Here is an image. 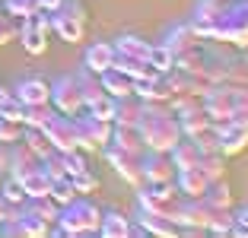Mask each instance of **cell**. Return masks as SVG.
Returning a JSON list of instances; mask_svg holds the SVG:
<instances>
[{"label":"cell","instance_id":"cell-1","mask_svg":"<svg viewBox=\"0 0 248 238\" xmlns=\"http://www.w3.org/2000/svg\"><path fill=\"white\" fill-rule=\"evenodd\" d=\"M137 130H140V140H143L146 149H162V152H169L182 137L178 118L169 111L166 102H143Z\"/></svg>","mask_w":248,"mask_h":238},{"label":"cell","instance_id":"cell-2","mask_svg":"<svg viewBox=\"0 0 248 238\" xmlns=\"http://www.w3.org/2000/svg\"><path fill=\"white\" fill-rule=\"evenodd\" d=\"M99 223H102V209L95 207L89 197L77 194L70 203H64L58 209V229H54V235H73V238L99 235Z\"/></svg>","mask_w":248,"mask_h":238},{"label":"cell","instance_id":"cell-3","mask_svg":"<svg viewBox=\"0 0 248 238\" xmlns=\"http://www.w3.org/2000/svg\"><path fill=\"white\" fill-rule=\"evenodd\" d=\"M217 42H229L235 48H248V0H229L217 16Z\"/></svg>","mask_w":248,"mask_h":238},{"label":"cell","instance_id":"cell-4","mask_svg":"<svg viewBox=\"0 0 248 238\" xmlns=\"http://www.w3.org/2000/svg\"><path fill=\"white\" fill-rule=\"evenodd\" d=\"M86 22H89V10L83 0H61V7L51 10V32H58L70 45L83 42Z\"/></svg>","mask_w":248,"mask_h":238},{"label":"cell","instance_id":"cell-5","mask_svg":"<svg viewBox=\"0 0 248 238\" xmlns=\"http://www.w3.org/2000/svg\"><path fill=\"white\" fill-rule=\"evenodd\" d=\"M137 203H140V209H156V213L175 216L182 194H178L175 181H143L137 188Z\"/></svg>","mask_w":248,"mask_h":238},{"label":"cell","instance_id":"cell-6","mask_svg":"<svg viewBox=\"0 0 248 238\" xmlns=\"http://www.w3.org/2000/svg\"><path fill=\"white\" fill-rule=\"evenodd\" d=\"M19 42L29 54H45L48 51V35H51V13L48 10H35L32 16L19 19Z\"/></svg>","mask_w":248,"mask_h":238},{"label":"cell","instance_id":"cell-7","mask_svg":"<svg viewBox=\"0 0 248 238\" xmlns=\"http://www.w3.org/2000/svg\"><path fill=\"white\" fill-rule=\"evenodd\" d=\"M73 121H77V137H80V149L83 152H95V149H102V146L108 143L111 121L89 115L86 108H83L80 115H73Z\"/></svg>","mask_w":248,"mask_h":238},{"label":"cell","instance_id":"cell-8","mask_svg":"<svg viewBox=\"0 0 248 238\" xmlns=\"http://www.w3.org/2000/svg\"><path fill=\"white\" fill-rule=\"evenodd\" d=\"M102 149H105L108 165L118 172V178H121V181H127V184H134V188L143 184V168H140V156H143V152L121 149V146H115V143H105Z\"/></svg>","mask_w":248,"mask_h":238},{"label":"cell","instance_id":"cell-9","mask_svg":"<svg viewBox=\"0 0 248 238\" xmlns=\"http://www.w3.org/2000/svg\"><path fill=\"white\" fill-rule=\"evenodd\" d=\"M45 137L51 140V146L58 152H70V149H80V137H77V121H73L70 115H61V111H54L51 121L45 124Z\"/></svg>","mask_w":248,"mask_h":238},{"label":"cell","instance_id":"cell-10","mask_svg":"<svg viewBox=\"0 0 248 238\" xmlns=\"http://www.w3.org/2000/svg\"><path fill=\"white\" fill-rule=\"evenodd\" d=\"M51 105L54 111L61 115H80L83 111V95H80V86H77V76H61L51 83Z\"/></svg>","mask_w":248,"mask_h":238},{"label":"cell","instance_id":"cell-11","mask_svg":"<svg viewBox=\"0 0 248 238\" xmlns=\"http://www.w3.org/2000/svg\"><path fill=\"white\" fill-rule=\"evenodd\" d=\"M213 130H217V146L223 156H239V152L248 149V124L226 121V124H213Z\"/></svg>","mask_w":248,"mask_h":238},{"label":"cell","instance_id":"cell-12","mask_svg":"<svg viewBox=\"0 0 248 238\" xmlns=\"http://www.w3.org/2000/svg\"><path fill=\"white\" fill-rule=\"evenodd\" d=\"M140 168H143V181H175V162L162 149H146L140 156Z\"/></svg>","mask_w":248,"mask_h":238},{"label":"cell","instance_id":"cell-13","mask_svg":"<svg viewBox=\"0 0 248 238\" xmlns=\"http://www.w3.org/2000/svg\"><path fill=\"white\" fill-rule=\"evenodd\" d=\"M134 95L143 99V102H169V95H172V83H169L166 73L153 70V73H146V76L134 79Z\"/></svg>","mask_w":248,"mask_h":238},{"label":"cell","instance_id":"cell-14","mask_svg":"<svg viewBox=\"0 0 248 238\" xmlns=\"http://www.w3.org/2000/svg\"><path fill=\"white\" fill-rule=\"evenodd\" d=\"M140 232L143 235H156V238H175L182 235V229H178V223L172 216H166V213H156V209H140Z\"/></svg>","mask_w":248,"mask_h":238},{"label":"cell","instance_id":"cell-15","mask_svg":"<svg viewBox=\"0 0 248 238\" xmlns=\"http://www.w3.org/2000/svg\"><path fill=\"white\" fill-rule=\"evenodd\" d=\"M207 184H210V178L197 165H188V168H178L175 172V188H178L182 197H204Z\"/></svg>","mask_w":248,"mask_h":238},{"label":"cell","instance_id":"cell-16","mask_svg":"<svg viewBox=\"0 0 248 238\" xmlns=\"http://www.w3.org/2000/svg\"><path fill=\"white\" fill-rule=\"evenodd\" d=\"M162 45H166V48L178 58V54H185V51H197V48H204V38H201L194 29H191V22H185V26H175V29L169 32Z\"/></svg>","mask_w":248,"mask_h":238},{"label":"cell","instance_id":"cell-17","mask_svg":"<svg viewBox=\"0 0 248 238\" xmlns=\"http://www.w3.org/2000/svg\"><path fill=\"white\" fill-rule=\"evenodd\" d=\"M13 95L22 105H42V102H51V83H45L42 76L19 79V86L13 89Z\"/></svg>","mask_w":248,"mask_h":238},{"label":"cell","instance_id":"cell-18","mask_svg":"<svg viewBox=\"0 0 248 238\" xmlns=\"http://www.w3.org/2000/svg\"><path fill=\"white\" fill-rule=\"evenodd\" d=\"M16 223H19L22 235H29V238H42V235H48V232H51V223L38 216V213L29 207V203L16 207Z\"/></svg>","mask_w":248,"mask_h":238},{"label":"cell","instance_id":"cell-19","mask_svg":"<svg viewBox=\"0 0 248 238\" xmlns=\"http://www.w3.org/2000/svg\"><path fill=\"white\" fill-rule=\"evenodd\" d=\"M140 111H143V99H137V95H121V99H115L111 124H127V127H137Z\"/></svg>","mask_w":248,"mask_h":238},{"label":"cell","instance_id":"cell-20","mask_svg":"<svg viewBox=\"0 0 248 238\" xmlns=\"http://www.w3.org/2000/svg\"><path fill=\"white\" fill-rule=\"evenodd\" d=\"M35 165H38V156H35V152H32L26 143H22V140L10 143V162H7V168L13 172V178H22V175L32 172Z\"/></svg>","mask_w":248,"mask_h":238},{"label":"cell","instance_id":"cell-21","mask_svg":"<svg viewBox=\"0 0 248 238\" xmlns=\"http://www.w3.org/2000/svg\"><path fill=\"white\" fill-rule=\"evenodd\" d=\"M111 60H115V45L108 42H93L86 48V58H83V67L93 73H105L111 67Z\"/></svg>","mask_w":248,"mask_h":238},{"label":"cell","instance_id":"cell-22","mask_svg":"<svg viewBox=\"0 0 248 238\" xmlns=\"http://www.w3.org/2000/svg\"><path fill=\"white\" fill-rule=\"evenodd\" d=\"M175 118H178V127H182V137H197V134L210 130V115L204 111V105H194V108L182 111Z\"/></svg>","mask_w":248,"mask_h":238},{"label":"cell","instance_id":"cell-23","mask_svg":"<svg viewBox=\"0 0 248 238\" xmlns=\"http://www.w3.org/2000/svg\"><path fill=\"white\" fill-rule=\"evenodd\" d=\"M99 79H102V89L108 95H115V99H121V95H134V79L127 76V73H121L118 67H108L105 73H99Z\"/></svg>","mask_w":248,"mask_h":238},{"label":"cell","instance_id":"cell-24","mask_svg":"<svg viewBox=\"0 0 248 238\" xmlns=\"http://www.w3.org/2000/svg\"><path fill=\"white\" fill-rule=\"evenodd\" d=\"M108 143L121 146V149H131V152H146L143 140H140V130L137 127H127V124H111Z\"/></svg>","mask_w":248,"mask_h":238},{"label":"cell","instance_id":"cell-25","mask_svg":"<svg viewBox=\"0 0 248 238\" xmlns=\"http://www.w3.org/2000/svg\"><path fill=\"white\" fill-rule=\"evenodd\" d=\"M99 235H105V238H127L131 235V223H127V216H124L121 209H108V213H102Z\"/></svg>","mask_w":248,"mask_h":238},{"label":"cell","instance_id":"cell-26","mask_svg":"<svg viewBox=\"0 0 248 238\" xmlns=\"http://www.w3.org/2000/svg\"><path fill=\"white\" fill-rule=\"evenodd\" d=\"M77 86H80V95H83V108H86V105H93V102L99 99V95H105L99 73L86 70V67H83V70L77 73Z\"/></svg>","mask_w":248,"mask_h":238},{"label":"cell","instance_id":"cell-27","mask_svg":"<svg viewBox=\"0 0 248 238\" xmlns=\"http://www.w3.org/2000/svg\"><path fill=\"white\" fill-rule=\"evenodd\" d=\"M169 156H172L175 168H188V165H197V159H201V149H197V143H194L191 137H178V143L169 149Z\"/></svg>","mask_w":248,"mask_h":238},{"label":"cell","instance_id":"cell-28","mask_svg":"<svg viewBox=\"0 0 248 238\" xmlns=\"http://www.w3.org/2000/svg\"><path fill=\"white\" fill-rule=\"evenodd\" d=\"M19 181H22V191H26V197H42V194H48V188H51V175L45 172L42 165H35L32 172H26Z\"/></svg>","mask_w":248,"mask_h":238},{"label":"cell","instance_id":"cell-29","mask_svg":"<svg viewBox=\"0 0 248 238\" xmlns=\"http://www.w3.org/2000/svg\"><path fill=\"white\" fill-rule=\"evenodd\" d=\"M54 105L51 102H42V105H22V127H38L42 130L45 124L51 121Z\"/></svg>","mask_w":248,"mask_h":238},{"label":"cell","instance_id":"cell-30","mask_svg":"<svg viewBox=\"0 0 248 238\" xmlns=\"http://www.w3.org/2000/svg\"><path fill=\"white\" fill-rule=\"evenodd\" d=\"M111 67H118V70L127 73L131 79L146 76V73H153L150 60H143V58H131V54H118V51H115V60H111Z\"/></svg>","mask_w":248,"mask_h":238},{"label":"cell","instance_id":"cell-31","mask_svg":"<svg viewBox=\"0 0 248 238\" xmlns=\"http://www.w3.org/2000/svg\"><path fill=\"white\" fill-rule=\"evenodd\" d=\"M197 168L207 175V178H226V156L223 152H201V159H197Z\"/></svg>","mask_w":248,"mask_h":238},{"label":"cell","instance_id":"cell-32","mask_svg":"<svg viewBox=\"0 0 248 238\" xmlns=\"http://www.w3.org/2000/svg\"><path fill=\"white\" fill-rule=\"evenodd\" d=\"M150 48H153V45L146 42V38H140V35H121L115 42V51L118 54H131V58H150Z\"/></svg>","mask_w":248,"mask_h":238},{"label":"cell","instance_id":"cell-33","mask_svg":"<svg viewBox=\"0 0 248 238\" xmlns=\"http://www.w3.org/2000/svg\"><path fill=\"white\" fill-rule=\"evenodd\" d=\"M207 200L217 203V207L223 209H232V188H229V181L226 178H213L210 184H207Z\"/></svg>","mask_w":248,"mask_h":238},{"label":"cell","instance_id":"cell-34","mask_svg":"<svg viewBox=\"0 0 248 238\" xmlns=\"http://www.w3.org/2000/svg\"><path fill=\"white\" fill-rule=\"evenodd\" d=\"M22 143L29 146V149L35 152L38 159H45V156H48V152H54L51 140L45 137V130H38V127H26V130H22Z\"/></svg>","mask_w":248,"mask_h":238},{"label":"cell","instance_id":"cell-35","mask_svg":"<svg viewBox=\"0 0 248 238\" xmlns=\"http://www.w3.org/2000/svg\"><path fill=\"white\" fill-rule=\"evenodd\" d=\"M48 197H51L54 203H70L73 197H77V188H73L70 175H61V178H51V188H48Z\"/></svg>","mask_w":248,"mask_h":238},{"label":"cell","instance_id":"cell-36","mask_svg":"<svg viewBox=\"0 0 248 238\" xmlns=\"http://www.w3.org/2000/svg\"><path fill=\"white\" fill-rule=\"evenodd\" d=\"M26 203H29V207L35 209L42 219H48V223H58V209H61V203H54L48 194H42V197H26Z\"/></svg>","mask_w":248,"mask_h":238},{"label":"cell","instance_id":"cell-37","mask_svg":"<svg viewBox=\"0 0 248 238\" xmlns=\"http://www.w3.org/2000/svg\"><path fill=\"white\" fill-rule=\"evenodd\" d=\"M70 181H73V188H77V194H83V197L95 194V191L102 188V181L95 178L89 168H83V172H73V175H70Z\"/></svg>","mask_w":248,"mask_h":238},{"label":"cell","instance_id":"cell-38","mask_svg":"<svg viewBox=\"0 0 248 238\" xmlns=\"http://www.w3.org/2000/svg\"><path fill=\"white\" fill-rule=\"evenodd\" d=\"M146 60H150V67H153V70H159V73H166V70H172V67H175V54H172L166 45H153Z\"/></svg>","mask_w":248,"mask_h":238},{"label":"cell","instance_id":"cell-39","mask_svg":"<svg viewBox=\"0 0 248 238\" xmlns=\"http://www.w3.org/2000/svg\"><path fill=\"white\" fill-rule=\"evenodd\" d=\"M0 194L7 197L13 207H22V203H26V191H22V181H19V178H13V175H10L7 181H0Z\"/></svg>","mask_w":248,"mask_h":238},{"label":"cell","instance_id":"cell-40","mask_svg":"<svg viewBox=\"0 0 248 238\" xmlns=\"http://www.w3.org/2000/svg\"><path fill=\"white\" fill-rule=\"evenodd\" d=\"M22 130H26L22 121L0 115V143H16V140H22Z\"/></svg>","mask_w":248,"mask_h":238},{"label":"cell","instance_id":"cell-41","mask_svg":"<svg viewBox=\"0 0 248 238\" xmlns=\"http://www.w3.org/2000/svg\"><path fill=\"white\" fill-rule=\"evenodd\" d=\"M86 111L89 115H95V118H105V121H111V111H115V95H99V99L93 102V105H86Z\"/></svg>","mask_w":248,"mask_h":238},{"label":"cell","instance_id":"cell-42","mask_svg":"<svg viewBox=\"0 0 248 238\" xmlns=\"http://www.w3.org/2000/svg\"><path fill=\"white\" fill-rule=\"evenodd\" d=\"M3 7H7L10 16H19V19H26V16H32L38 10L35 0H3Z\"/></svg>","mask_w":248,"mask_h":238},{"label":"cell","instance_id":"cell-43","mask_svg":"<svg viewBox=\"0 0 248 238\" xmlns=\"http://www.w3.org/2000/svg\"><path fill=\"white\" fill-rule=\"evenodd\" d=\"M64 165H67V175L89 168V165H86V156H83V149H70V152H64Z\"/></svg>","mask_w":248,"mask_h":238},{"label":"cell","instance_id":"cell-44","mask_svg":"<svg viewBox=\"0 0 248 238\" xmlns=\"http://www.w3.org/2000/svg\"><path fill=\"white\" fill-rule=\"evenodd\" d=\"M232 235L248 238V207H239L232 213Z\"/></svg>","mask_w":248,"mask_h":238},{"label":"cell","instance_id":"cell-45","mask_svg":"<svg viewBox=\"0 0 248 238\" xmlns=\"http://www.w3.org/2000/svg\"><path fill=\"white\" fill-rule=\"evenodd\" d=\"M13 35H16V26L10 22V13H7V16L0 13V45H7Z\"/></svg>","mask_w":248,"mask_h":238},{"label":"cell","instance_id":"cell-46","mask_svg":"<svg viewBox=\"0 0 248 238\" xmlns=\"http://www.w3.org/2000/svg\"><path fill=\"white\" fill-rule=\"evenodd\" d=\"M10 216H16V207H13V203H10L3 194H0V223H7Z\"/></svg>","mask_w":248,"mask_h":238},{"label":"cell","instance_id":"cell-47","mask_svg":"<svg viewBox=\"0 0 248 238\" xmlns=\"http://www.w3.org/2000/svg\"><path fill=\"white\" fill-rule=\"evenodd\" d=\"M7 162H10V143H0V168L7 172Z\"/></svg>","mask_w":248,"mask_h":238},{"label":"cell","instance_id":"cell-48","mask_svg":"<svg viewBox=\"0 0 248 238\" xmlns=\"http://www.w3.org/2000/svg\"><path fill=\"white\" fill-rule=\"evenodd\" d=\"M35 3H38V10H48V13L61 7V0H35Z\"/></svg>","mask_w":248,"mask_h":238},{"label":"cell","instance_id":"cell-49","mask_svg":"<svg viewBox=\"0 0 248 238\" xmlns=\"http://www.w3.org/2000/svg\"><path fill=\"white\" fill-rule=\"evenodd\" d=\"M204 3H210V7H219V10H223V3H229V0H204Z\"/></svg>","mask_w":248,"mask_h":238},{"label":"cell","instance_id":"cell-50","mask_svg":"<svg viewBox=\"0 0 248 238\" xmlns=\"http://www.w3.org/2000/svg\"><path fill=\"white\" fill-rule=\"evenodd\" d=\"M3 95H7V89H3V86H0V99H3Z\"/></svg>","mask_w":248,"mask_h":238},{"label":"cell","instance_id":"cell-51","mask_svg":"<svg viewBox=\"0 0 248 238\" xmlns=\"http://www.w3.org/2000/svg\"><path fill=\"white\" fill-rule=\"evenodd\" d=\"M0 181H3V168H0Z\"/></svg>","mask_w":248,"mask_h":238},{"label":"cell","instance_id":"cell-52","mask_svg":"<svg viewBox=\"0 0 248 238\" xmlns=\"http://www.w3.org/2000/svg\"><path fill=\"white\" fill-rule=\"evenodd\" d=\"M0 3H3V0H0Z\"/></svg>","mask_w":248,"mask_h":238}]
</instances>
